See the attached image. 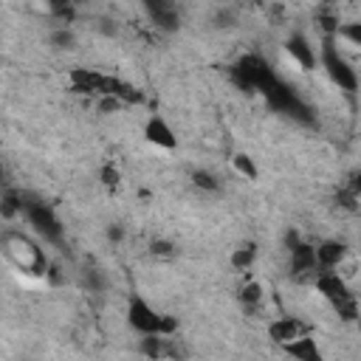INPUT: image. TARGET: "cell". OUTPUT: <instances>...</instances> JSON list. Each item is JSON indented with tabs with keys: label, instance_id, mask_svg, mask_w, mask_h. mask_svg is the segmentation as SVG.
I'll list each match as a JSON object with an SVG mask.
<instances>
[{
	"label": "cell",
	"instance_id": "cell-17",
	"mask_svg": "<svg viewBox=\"0 0 361 361\" xmlns=\"http://www.w3.org/2000/svg\"><path fill=\"white\" fill-rule=\"evenodd\" d=\"M336 39H344V42H350V45H355V48H361V20L341 23V25H338Z\"/></svg>",
	"mask_w": 361,
	"mask_h": 361
},
{
	"label": "cell",
	"instance_id": "cell-5",
	"mask_svg": "<svg viewBox=\"0 0 361 361\" xmlns=\"http://www.w3.org/2000/svg\"><path fill=\"white\" fill-rule=\"evenodd\" d=\"M228 76H231V82H234L240 90H262L276 73L271 71V65H268L259 54H245V56H240V59L231 65Z\"/></svg>",
	"mask_w": 361,
	"mask_h": 361
},
{
	"label": "cell",
	"instance_id": "cell-11",
	"mask_svg": "<svg viewBox=\"0 0 361 361\" xmlns=\"http://www.w3.org/2000/svg\"><path fill=\"white\" fill-rule=\"evenodd\" d=\"M144 11L149 14V20H152L161 31H178V28H180V17H178V8H175L172 3H164V0L147 3Z\"/></svg>",
	"mask_w": 361,
	"mask_h": 361
},
{
	"label": "cell",
	"instance_id": "cell-19",
	"mask_svg": "<svg viewBox=\"0 0 361 361\" xmlns=\"http://www.w3.org/2000/svg\"><path fill=\"white\" fill-rule=\"evenodd\" d=\"M192 183H195L197 189H203V192H217V189H220V180H217L209 169H195V172H192Z\"/></svg>",
	"mask_w": 361,
	"mask_h": 361
},
{
	"label": "cell",
	"instance_id": "cell-26",
	"mask_svg": "<svg viewBox=\"0 0 361 361\" xmlns=\"http://www.w3.org/2000/svg\"><path fill=\"white\" fill-rule=\"evenodd\" d=\"M358 299H361V293H358Z\"/></svg>",
	"mask_w": 361,
	"mask_h": 361
},
{
	"label": "cell",
	"instance_id": "cell-9",
	"mask_svg": "<svg viewBox=\"0 0 361 361\" xmlns=\"http://www.w3.org/2000/svg\"><path fill=\"white\" fill-rule=\"evenodd\" d=\"M305 333H307L305 324H302L299 319H293V316H282V319H274V322L268 324V336H271V341H276L279 347L296 341V338L305 336Z\"/></svg>",
	"mask_w": 361,
	"mask_h": 361
},
{
	"label": "cell",
	"instance_id": "cell-14",
	"mask_svg": "<svg viewBox=\"0 0 361 361\" xmlns=\"http://www.w3.org/2000/svg\"><path fill=\"white\" fill-rule=\"evenodd\" d=\"M254 259H257V243H243L228 257V262H231L234 271H248L254 265Z\"/></svg>",
	"mask_w": 361,
	"mask_h": 361
},
{
	"label": "cell",
	"instance_id": "cell-20",
	"mask_svg": "<svg viewBox=\"0 0 361 361\" xmlns=\"http://www.w3.org/2000/svg\"><path fill=\"white\" fill-rule=\"evenodd\" d=\"M240 299H243V305H257L259 299H262V285L259 282H245L243 285V290H240Z\"/></svg>",
	"mask_w": 361,
	"mask_h": 361
},
{
	"label": "cell",
	"instance_id": "cell-18",
	"mask_svg": "<svg viewBox=\"0 0 361 361\" xmlns=\"http://www.w3.org/2000/svg\"><path fill=\"white\" fill-rule=\"evenodd\" d=\"M48 42H51V45H54L56 51H65V48H73L76 37H73V31H71L68 25H59V28H54V31H51Z\"/></svg>",
	"mask_w": 361,
	"mask_h": 361
},
{
	"label": "cell",
	"instance_id": "cell-23",
	"mask_svg": "<svg viewBox=\"0 0 361 361\" xmlns=\"http://www.w3.org/2000/svg\"><path fill=\"white\" fill-rule=\"evenodd\" d=\"M149 251H152L155 257H169V254H172V243H169V240H152Z\"/></svg>",
	"mask_w": 361,
	"mask_h": 361
},
{
	"label": "cell",
	"instance_id": "cell-13",
	"mask_svg": "<svg viewBox=\"0 0 361 361\" xmlns=\"http://www.w3.org/2000/svg\"><path fill=\"white\" fill-rule=\"evenodd\" d=\"M290 271L293 274H319V262H316V245L310 243H299L296 248H290Z\"/></svg>",
	"mask_w": 361,
	"mask_h": 361
},
{
	"label": "cell",
	"instance_id": "cell-22",
	"mask_svg": "<svg viewBox=\"0 0 361 361\" xmlns=\"http://www.w3.org/2000/svg\"><path fill=\"white\" fill-rule=\"evenodd\" d=\"M118 180H121L118 169H116L113 164H104V166H102V183H104V186H118Z\"/></svg>",
	"mask_w": 361,
	"mask_h": 361
},
{
	"label": "cell",
	"instance_id": "cell-16",
	"mask_svg": "<svg viewBox=\"0 0 361 361\" xmlns=\"http://www.w3.org/2000/svg\"><path fill=\"white\" fill-rule=\"evenodd\" d=\"M0 214L6 220L23 214V192H14V189H6L3 192V206H0Z\"/></svg>",
	"mask_w": 361,
	"mask_h": 361
},
{
	"label": "cell",
	"instance_id": "cell-7",
	"mask_svg": "<svg viewBox=\"0 0 361 361\" xmlns=\"http://www.w3.org/2000/svg\"><path fill=\"white\" fill-rule=\"evenodd\" d=\"M144 141L158 147V149H175L178 147V135H175L172 124L164 116H158V113H152L144 121Z\"/></svg>",
	"mask_w": 361,
	"mask_h": 361
},
{
	"label": "cell",
	"instance_id": "cell-1",
	"mask_svg": "<svg viewBox=\"0 0 361 361\" xmlns=\"http://www.w3.org/2000/svg\"><path fill=\"white\" fill-rule=\"evenodd\" d=\"M127 324L130 330L141 333V336H175L178 322L161 310H155L141 293H130L127 296Z\"/></svg>",
	"mask_w": 361,
	"mask_h": 361
},
{
	"label": "cell",
	"instance_id": "cell-25",
	"mask_svg": "<svg viewBox=\"0 0 361 361\" xmlns=\"http://www.w3.org/2000/svg\"><path fill=\"white\" fill-rule=\"evenodd\" d=\"M107 240L121 243V240H124V228H121L118 223H110V226H107Z\"/></svg>",
	"mask_w": 361,
	"mask_h": 361
},
{
	"label": "cell",
	"instance_id": "cell-21",
	"mask_svg": "<svg viewBox=\"0 0 361 361\" xmlns=\"http://www.w3.org/2000/svg\"><path fill=\"white\" fill-rule=\"evenodd\" d=\"M85 285L90 288V290H104V276H102V271L99 268H87L85 271Z\"/></svg>",
	"mask_w": 361,
	"mask_h": 361
},
{
	"label": "cell",
	"instance_id": "cell-4",
	"mask_svg": "<svg viewBox=\"0 0 361 361\" xmlns=\"http://www.w3.org/2000/svg\"><path fill=\"white\" fill-rule=\"evenodd\" d=\"M313 285L324 296V302H330V307L344 322H353L358 316V299H355V293H350V288L338 276V271H319L316 279H313Z\"/></svg>",
	"mask_w": 361,
	"mask_h": 361
},
{
	"label": "cell",
	"instance_id": "cell-3",
	"mask_svg": "<svg viewBox=\"0 0 361 361\" xmlns=\"http://www.w3.org/2000/svg\"><path fill=\"white\" fill-rule=\"evenodd\" d=\"M23 217L28 220V226H31L45 243L59 245V243L65 240V228H62V220L56 217V212H54L45 200H39V197H34V195H28V192H23Z\"/></svg>",
	"mask_w": 361,
	"mask_h": 361
},
{
	"label": "cell",
	"instance_id": "cell-15",
	"mask_svg": "<svg viewBox=\"0 0 361 361\" xmlns=\"http://www.w3.org/2000/svg\"><path fill=\"white\" fill-rule=\"evenodd\" d=\"M231 166H234V172L243 175L245 180H257V178H259V169H257V164H254V158H251L248 152H234Z\"/></svg>",
	"mask_w": 361,
	"mask_h": 361
},
{
	"label": "cell",
	"instance_id": "cell-12",
	"mask_svg": "<svg viewBox=\"0 0 361 361\" xmlns=\"http://www.w3.org/2000/svg\"><path fill=\"white\" fill-rule=\"evenodd\" d=\"M293 361H327L324 358V353H322V347L316 344V338L313 336H299L296 341H290V344H285L282 347Z\"/></svg>",
	"mask_w": 361,
	"mask_h": 361
},
{
	"label": "cell",
	"instance_id": "cell-8",
	"mask_svg": "<svg viewBox=\"0 0 361 361\" xmlns=\"http://www.w3.org/2000/svg\"><path fill=\"white\" fill-rule=\"evenodd\" d=\"M138 353L147 355L149 361H166V358H178V344L172 336H141Z\"/></svg>",
	"mask_w": 361,
	"mask_h": 361
},
{
	"label": "cell",
	"instance_id": "cell-6",
	"mask_svg": "<svg viewBox=\"0 0 361 361\" xmlns=\"http://www.w3.org/2000/svg\"><path fill=\"white\" fill-rule=\"evenodd\" d=\"M285 54L293 59V65L299 71H316L319 65V48L307 39V34L302 31H293L288 39H285Z\"/></svg>",
	"mask_w": 361,
	"mask_h": 361
},
{
	"label": "cell",
	"instance_id": "cell-2",
	"mask_svg": "<svg viewBox=\"0 0 361 361\" xmlns=\"http://www.w3.org/2000/svg\"><path fill=\"white\" fill-rule=\"evenodd\" d=\"M319 68L327 73V79L347 96H353L358 90V73L355 68L344 59V54L338 51V39L336 37H322L319 45Z\"/></svg>",
	"mask_w": 361,
	"mask_h": 361
},
{
	"label": "cell",
	"instance_id": "cell-24",
	"mask_svg": "<svg viewBox=\"0 0 361 361\" xmlns=\"http://www.w3.org/2000/svg\"><path fill=\"white\" fill-rule=\"evenodd\" d=\"M347 192H350V195H353L355 200L361 197V169H358V172H355V175L350 178V183H347Z\"/></svg>",
	"mask_w": 361,
	"mask_h": 361
},
{
	"label": "cell",
	"instance_id": "cell-10",
	"mask_svg": "<svg viewBox=\"0 0 361 361\" xmlns=\"http://www.w3.org/2000/svg\"><path fill=\"white\" fill-rule=\"evenodd\" d=\"M344 257H347V245H344L341 240H322V243L316 245L319 271H336Z\"/></svg>",
	"mask_w": 361,
	"mask_h": 361
}]
</instances>
